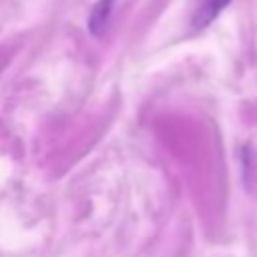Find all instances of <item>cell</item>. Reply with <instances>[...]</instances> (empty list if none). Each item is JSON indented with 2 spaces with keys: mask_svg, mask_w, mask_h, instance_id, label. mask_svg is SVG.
I'll use <instances>...</instances> for the list:
<instances>
[{
  "mask_svg": "<svg viewBox=\"0 0 257 257\" xmlns=\"http://www.w3.org/2000/svg\"><path fill=\"white\" fill-rule=\"evenodd\" d=\"M112 6H114V0H98L90 12V18H88V28L92 34H100L110 18V12H112Z\"/></svg>",
  "mask_w": 257,
  "mask_h": 257,
  "instance_id": "1",
  "label": "cell"
}]
</instances>
